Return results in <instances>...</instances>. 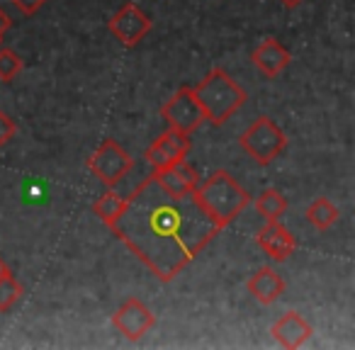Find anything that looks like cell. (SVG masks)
<instances>
[{
    "instance_id": "ffe728a7",
    "label": "cell",
    "mask_w": 355,
    "mask_h": 350,
    "mask_svg": "<svg viewBox=\"0 0 355 350\" xmlns=\"http://www.w3.org/2000/svg\"><path fill=\"white\" fill-rule=\"evenodd\" d=\"M15 134H17L15 119H12L10 114L0 112V148L8 146V143H10L12 139H15Z\"/></svg>"
},
{
    "instance_id": "5bb4252c",
    "label": "cell",
    "mask_w": 355,
    "mask_h": 350,
    "mask_svg": "<svg viewBox=\"0 0 355 350\" xmlns=\"http://www.w3.org/2000/svg\"><path fill=\"white\" fill-rule=\"evenodd\" d=\"M246 290H248V295L258 301V304L270 306V304H275L282 295H285V280L277 275L275 268L263 265V268H258L251 277H248Z\"/></svg>"
},
{
    "instance_id": "44dd1931",
    "label": "cell",
    "mask_w": 355,
    "mask_h": 350,
    "mask_svg": "<svg viewBox=\"0 0 355 350\" xmlns=\"http://www.w3.org/2000/svg\"><path fill=\"white\" fill-rule=\"evenodd\" d=\"M10 3H12V6H15L17 10H20L25 17H32L35 12H40L42 8H44L46 0H10Z\"/></svg>"
},
{
    "instance_id": "603a6c76",
    "label": "cell",
    "mask_w": 355,
    "mask_h": 350,
    "mask_svg": "<svg viewBox=\"0 0 355 350\" xmlns=\"http://www.w3.org/2000/svg\"><path fill=\"white\" fill-rule=\"evenodd\" d=\"M6 275H10V268H8V263L0 258V277H6Z\"/></svg>"
},
{
    "instance_id": "4fadbf2b",
    "label": "cell",
    "mask_w": 355,
    "mask_h": 350,
    "mask_svg": "<svg viewBox=\"0 0 355 350\" xmlns=\"http://www.w3.org/2000/svg\"><path fill=\"white\" fill-rule=\"evenodd\" d=\"M153 178L161 185L166 193L171 195H193L195 188L200 185V175L188 161H180L171 168H163V170H153Z\"/></svg>"
},
{
    "instance_id": "e0dca14e",
    "label": "cell",
    "mask_w": 355,
    "mask_h": 350,
    "mask_svg": "<svg viewBox=\"0 0 355 350\" xmlns=\"http://www.w3.org/2000/svg\"><path fill=\"white\" fill-rule=\"evenodd\" d=\"M124 207H127V198H122V195L114 193V188H107V193H103L93 202L95 217H98L103 224H107V227L124 212Z\"/></svg>"
},
{
    "instance_id": "3957f363",
    "label": "cell",
    "mask_w": 355,
    "mask_h": 350,
    "mask_svg": "<svg viewBox=\"0 0 355 350\" xmlns=\"http://www.w3.org/2000/svg\"><path fill=\"white\" fill-rule=\"evenodd\" d=\"M193 195L200 202V207L222 229L229 227L251 204L248 190H243L229 170H214L202 185L195 188Z\"/></svg>"
},
{
    "instance_id": "2e32d148",
    "label": "cell",
    "mask_w": 355,
    "mask_h": 350,
    "mask_svg": "<svg viewBox=\"0 0 355 350\" xmlns=\"http://www.w3.org/2000/svg\"><path fill=\"white\" fill-rule=\"evenodd\" d=\"M304 217H306V222L316 229V231H329V229L338 222L340 212L329 198H316L314 202L306 207Z\"/></svg>"
},
{
    "instance_id": "52a82bcc",
    "label": "cell",
    "mask_w": 355,
    "mask_h": 350,
    "mask_svg": "<svg viewBox=\"0 0 355 350\" xmlns=\"http://www.w3.org/2000/svg\"><path fill=\"white\" fill-rule=\"evenodd\" d=\"M112 326L127 340L137 343V340H141L144 335L156 326V314H153L141 299L129 297V299H124L122 306L112 314Z\"/></svg>"
},
{
    "instance_id": "7a4b0ae2",
    "label": "cell",
    "mask_w": 355,
    "mask_h": 350,
    "mask_svg": "<svg viewBox=\"0 0 355 350\" xmlns=\"http://www.w3.org/2000/svg\"><path fill=\"white\" fill-rule=\"evenodd\" d=\"M198 105L205 112V122L222 127L246 105L248 93L224 69H212L198 85H193Z\"/></svg>"
},
{
    "instance_id": "cb8c5ba5",
    "label": "cell",
    "mask_w": 355,
    "mask_h": 350,
    "mask_svg": "<svg viewBox=\"0 0 355 350\" xmlns=\"http://www.w3.org/2000/svg\"><path fill=\"white\" fill-rule=\"evenodd\" d=\"M280 3H282L285 8H297V6H302L304 0H280Z\"/></svg>"
},
{
    "instance_id": "8992f818",
    "label": "cell",
    "mask_w": 355,
    "mask_h": 350,
    "mask_svg": "<svg viewBox=\"0 0 355 350\" xmlns=\"http://www.w3.org/2000/svg\"><path fill=\"white\" fill-rule=\"evenodd\" d=\"M161 117L175 132H183V134L198 132L205 122V112L198 105V100H195L193 85H183L180 90H175V95L161 107Z\"/></svg>"
},
{
    "instance_id": "5b68a950",
    "label": "cell",
    "mask_w": 355,
    "mask_h": 350,
    "mask_svg": "<svg viewBox=\"0 0 355 350\" xmlns=\"http://www.w3.org/2000/svg\"><path fill=\"white\" fill-rule=\"evenodd\" d=\"M132 168H134V158L114 139H105L98 146V151L88 158V170L93 173V178H98L105 188H117L129 175Z\"/></svg>"
},
{
    "instance_id": "277c9868",
    "label": "cell",
    "mask_w": 355,
    "mask_h": 350,
    "mask_svg": "<svg viewBox=\"0 0 355 350\" xmlns=\"http://www.w3.org/2000/svg\"><path fill=\"white\" fill-rule=\"evenodd\" d=\"M241 148L258 166H270L287 148V134L270 117H258L239 139Z\"/></svg>"
},
{
    "instance_id": "7c38bea8",
    "label": "cell",
    "mask_w": 355,
    "mask_h": 350,
    "mask_svg": "<svg viewBox=\"0 0 355 350\" xmlns=\"http://www.w3.org/2000/svg\"><path fill=\"white\" fill-rule=\"evenodd\" d=\"M311 333H314L311 324L302 314H297V311H285V314L272 324V338L287 350L302 348V345L311 338Z\"/></svg>"
},
{
    "instance_id": "ac0fdd59",
    "label": "cell",
    "mask_w": 355,
    "mask_h": 350,
    "mask_svg": "<svg viewBox=\"0 0 355 350\" xmlns=\"http://www.w3.org/2000/svg\"><path fill=\"white\" fill-rule=\"evenodd\" d=\"M20 297H22V285L12 277V272L6 277H0V311L3 314L10 311L20 301Z\"/></svg>"
},
{
    "instance_id": "7402d4cb",
    "label": "cell",
    "mask_w": 355,
    "mask_h": 350,
    "mask_svg": "<svg viewBox=\"0 0 355 350\" xmlns=\"http://www.w3.org/2000/svg\"><path fill=\"white\" fill-rule=\"evenodd\" d=\"M12 27V20L8 17V12L0 8V42H3V37H6V32Z\"/></svg>"
},
{
    "instance_id": "8fae6325",
    "label": "cell",
    "mask_w": 355,
    "mask_h": 350,
    "mask_svg": "<svg viewBox=\"0 0 355 350\" xmlns=\"http://www.w3.org/2000/svg\"><path fill=\"white\" fill-rule=\"evenodd\" d=\"M251 61H253V66L266 76V78H275V76H280L282 71L290 66L292 54L282 42L268 37V40H263L261 44L253 49Z\"/></svg>"
},
{
    "instance_id": "ba28073f",
    "label": "cell",
    "mask_w": 355,
    "mask_h": 350,
    "mask_svg": "<svg viewBox=\"0 0 355 350\" xmlns=\"http://www.w3.org/2000/svg\"><path fill=\"white\" fill-rule=\"evenodd\" d=\"M107 27L114 35V40L122 42L124 46H137L139 42L151 32V20H148V15L137 3H124V6L110 17Z\"/></svg>"
},
{
    "instance_id": "9c48e42d",
    "label": "cell",
    "mask_w": 355,
    "mask_h": 350,
    "mask_svg": "<svg viewBox=\"0 0 355 350\" xmlns=\"http://www.w3.org/2000/svg\"><path fill=\"white\" fill-rule=\"evenodd\" d=\"M190 134L175 132V129L168 127L166 132L158 139H153V143L146 148V161L153 166V170H163V168H171L175 163L185 161L190 153Z\"/></svg>"
},
{
    "instance_id": "d6986e66",
    "label": "cell",
    "mask_w": 355,
    "mask_h": 350,
    "mask_svg": "<svg viewBox=\"0 0 355 350\" xmlns=\"http://www.w3.org/2000/svg\"><path fill=\"white\" fill-rule=\"evenodd\" d=\"M22 66L25 64H22V59L15 51L8 49V46H0V80H3V83L15 80L17 76H20Z\"/></svg>"
},
{
    "instance_id": "6da1fadb",
    "label": "cell",
    "mask_w": 355,
    "mask_h": 350,
    "mask_svg": "<svg viewBox=\"0 0 355 350\" xmlns=\"http://www.w3.org/2000/svg\"><path fill=\"white\" fill-rule=\"evenodd\" d=\"M110 229L158 282L175 280L222 231L195 195L166 193L153 173L129 195Z\"/></svg>"
},
{
    "instance_id": "30bf717a",
    "label": "cell",
    "mask_w": 355,
    "mask_h": 350,
    "mask_svg": "<svg viewBox=\"0 0 355 350\" xmlns=\"http://www.w3.org/2000/svg\"><path fill=\"white\" fill-rule=\"evenodd\" d=\"M256 243L266 251V256L275 263H285L292 253L297 251V238L292 231L280 222H268L261 231L256 234Z\"/></svg>"
},
{
    "instance_id": "9a60e30c",
    "label": "cell",
    "mask_w": 355,
    "mask_h": 350,
    "mask_svg": "<svg viewBox=\"0 0 355 350\" xmlns=\"http://www.w3.org/2000/svg\"><path fill=\"white\" fill-rule=\"evenodd\" d=\"M287 204L290 202H287V198L280 193V190L268 188L258 195L256 202H253V207H256V212L261 214L266 222H280L287 212Z\"/></svg>"
}]
</instances>
